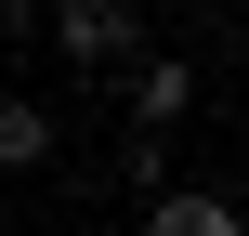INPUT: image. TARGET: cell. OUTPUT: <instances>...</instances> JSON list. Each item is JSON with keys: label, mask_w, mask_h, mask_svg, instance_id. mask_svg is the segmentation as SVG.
Listing matches in <instances>:
<instances>
[{"label": "cell", "mask_w": 249, "mask_h": 236, "mask_svg": "<svg viewBox=\"0 0 249 236\" xmlns=\"http://www.w3.org/2000/svg\"><path fill=\"white\" fill-rule=\"evenodd\" d=\"M131 39H144L131 0H53V53H66V79H118Z\"/></svg>", "instance_id": "obj_1"}, {"label": "cell", "mask_w": 249, "mask_h": 236, "mask_svg": "<svg viewBox=\"0 0 249 236\" xmlns=\"http://www.w3.org/2000/svg\"><path fill=\"white\" fill-rule=\"evenodd\" d=\"M118 79H131V118L144 131H184L197 118V53H131Z\"/></svg>", "instance_id": "obj_2"}, {"label": "cell", "mask_w": 249, "mask_h": 236, "mask_svg": "<svg viewBox=\"0 0 249 236\" xmlns=\"http://www.w3.org/2000/svg\"><path fill=\"white\" fill-rule=\"evenodd\" d=\"M131 210H144V236H249L223 184H158V197H131Z\"/></svg>", "instance_id": "obj_3"}, {"label": "cell", "mask_w": 249, "mask_h": 236, "mask_svg": "<svg viewBox=\"0 0 249 236\" xmlns=\"http://www.w3.org/2000/svg\"><path fill=\"white\" fill-rule=\"evenodd\" d=\"M53 145H66L53 105H39V92H0V171H53Z\"/></svg>", "instance_id": "obj_4"}, {"label": "cell", "mask_w": 249, "mask_h": 236, "mask_svg": "<svg viewBox=\"0 0 249 236\" xmlns=\"http://www.w3.org/2000/svg\"><path fill=\"white\" fill-rule=\"evenodd\" d=\"M171 184V131H144V145H118V197H158Z\"/></svg>", "instance_id": "obj_5"}, {"label": "cell", "mask_w": 249, "mask_h": 236, "mask_svg": "<svg viewBox=\"0 0 249 236\" xmlns=\"http://www.w3.org/2000/svg\"><path fill=\"white\" fill-rule=\"evenodd\" d=\"M39 39V0H0V53H26Z\"/></svg>", "instance_id": "obj_6"}, {"label": "cell", "mask_w": 249, "mask_h": 236, "mask_svg": "<svg viewBox=\"0 0 249 236\" xmlns=\"http://www.w3.org/2000/svg\"><path fill=\"white\" fill-rule=\"evenodd\" d=\"M131 13H158V26H171V13H210V0H131Z\"/></svg>", "instance_id": "obj_7"}, {"label": "cell", "mask_w": 249, "mask_h": 236, "mask_svg": "<svg viewBox=\"0 0 249 236\" xmlns=\"http://www.w3.org/2000/svg\"><path fill=\"white\" fill-rule=\"evenodd\" d=\"M53 236H92V223H53Z\"/></svg>", "instance_id": "obj_8"}]
</instances>
